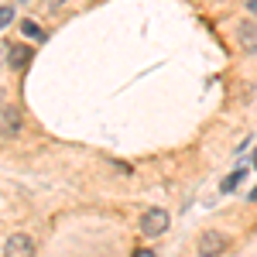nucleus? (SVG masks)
<instances>
[{
	"instance_id": "f257e3e1",
	"label": "nucleus",
	"mask_w": 257,
	"mask_h": 257,
	"mask_svg": "<svg viewBox=\"0 0 257 257\" xmlns=\"http://www.w3.org/2000/svg\"><path fill=\"white\" fill-rule=\"evenodd\" d=\"M199 257H219L226 250V233H219V230H206L202 237H199Z\"/></svg>"
},
{
	"instance_id": "f03ea898",
	"label": "nucleus",
	"mask_w": 257,
	"mask_h": 257,
	"mask_svg": "<svg viewBox=\"0 0 257 257\" xmlns=\"http://www.w3.org/2000/svg\"><path fill=\"white\" fill-rule=\"evenodd\" d=\"M168 230V213L165 209H148L144 216H141V233L144 237H158Z\"/></svg>"
},
{
	"instance_id": "7ed1b4c3",
	"label": "nucleus",
	"mask_w": 257,
	"mask_h": 257,
	"mask_svg": "<svg viewBox=\"0 0 257 257\" xmlns=\"http://www.w3.org/2000/svg\"><path fill=\"white\" fill-rule=\"evenodd\" d=\"M4 257H35V240L28 233H11L4 243Z\"/></svg>"
},
{
	"instance_id": "20e7f679",
	"label": "nucleus",
	"mask_w": 257,
	"mask_h": 257,
	"mask_svg": "<svg viewBox=\"0 0 257 257\" xmlns=\"http://www.w3.org/2000/svg\"><path fill=\"white\" fill-rule=\"evenodd\" d=\"M237 45L243 48V52H257V24H254V21H240Z\"/></svg>"
},
{
	"instance_id": "39448f33",
	"label": "nucleus",
	"mask_w": 257,
	"mask_h": 257,
	"mask_svg": "<svg viewBox=\"0 0 257 257\" xmlns=\"http://www.w3.org/2000/svg\"><path fill=\"white\" fill-rule=\"evenodd\" d=\"M0 131H4L7 138L21 134V110H18V106H7V110L0 113Z\"/></svg>"
},
{
	"instance_id": "423d86ee",
	"label": "nucleus",
	"mask_w": 257,
	"mask_h": 257,
	"mask_svg": "<svg viewBox=\"0 0 257 257\" xmlns=\"http://www.w3.org/2000/svg\"><path fill=\"white\" fill-rule=\"evenodd\" d=\"M28 62H31V48H24V45H14V48H11V65H14V69H24Z\"/></svg>"
},
{
	"instance_id": "0eeeda50",
	"label": "nucleus",
	"mask_w": 257,
	"mask_h": 257,
	"mask_svg": "<svg viewBox=\"0 0 257 257\" xmlns=\"http://www.w3.org/2000/svg\"><path fill=\"white\" fill-rule=\"evenodd\" d=\"M243 175H247V168H237L233 175H226V178H223V185H219V189H223V192H233L240 182H243Z\"/></svg>"
},
{
	"instance_id": "6e6552de",
	"label": "nucleus",
	"mask_w": 257,
	"mask_h": 257,
	"mask_svg": "<svg viewBox=\"0 0 257 257\" xmlns=\"http://www.w3.org/2000/svg\"><path fill=\"white\" fill-rule=\"evenodd\" d=\"M21 31H24L28 38H35V41H41V38H45V31H41V28L35 24V21H21Z\"/></svg>"
},
{
	"instance_id": "1a4fd4ad",
	"label": "nucleus",
	"mask_w": 257,
	"mask_h": 257,
	"mask_svg": "<svg viewBox=\"0 0 257 257\" xmlns=\"http://www.w3.org/2000/svg\"><path fill=\"white\" fill-rule=\"evenodd\" d=\"M11 21H14V7H11V4H4V7H0V28H7Z\"/></svg>"
},
{
	"instance_id": "9d476101",
	"label": "nucleus",
	"mask_w": 257,
	"mask_h": 257,
	"mask_svg": "<svg viewBox=\"0 0 257 257\" xmlns=\"http://www.w3.org/2000/svg\"><path fill=\"white\" fill-rule=\"evenodd\" d=\"M134 257H155V250H134Z\"/></svg>"
},
{
	"instance_id": "9b49d317",
	"label": "nucleus",
	"mask_w": 257,
	"mask_h": 257,
	"mask_svg": "<svg viewBox=\"0 0 257 257\" xmlns=\"http://www.w3.org/2000/svg\"><path fill=\"white\" fill-rule=\"evenodd\" d=\"M247 11H250V14H257V0H247Z\"/></svg>"
},
{
	"instance_id": "f8f14e48",
	"label": "nucleus",
	"mask_w": 257,
	"mask_h": 257,
	"mask_svg": "<svg viewBox=\"0 0 257 257\" xmlns=\"http://www.w3.org/2000/svg\"><path fill=\"white\" fill-rule=\"evenodd\" d=\"M247 199H254V202H257V185H254V189H250V196H247Z\"/></svg>"
},
{
	"instance_id": "ddd939ff",
	"label": "nucleus",
	"mask_w": 257,
	"mask_h": 257,
	"mask_svg": "<svg viewBox=\"0 0 257 257\" xmlns=\"http://www.w3.org/2000/svg\"><path fill=\"white\" fill-rule=\"evenodd\" d=\"M254 168H257V151H254Z\"/></svg>"
},
{
	"instance_id": "4468645a",
	"label": "nucleus",
	"mask_w": 257,
	"mask_h": 257,
	"mask_svg": "<svg viewBox=\"0 0 257 257\" xmlns=\"http://www.w3.org/2000/svg\"><path fill=\"white\" fill-rule=\"evenodd\" d=\"M0 113H4V110H0Z\"/></svg>"
}]
</instances>
